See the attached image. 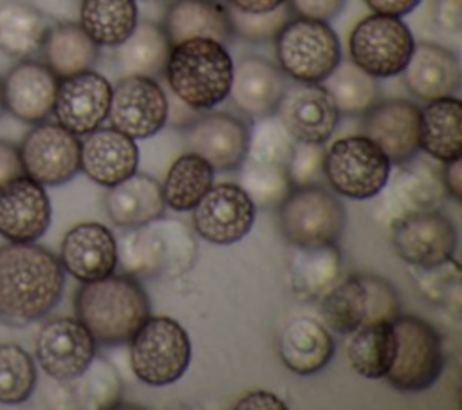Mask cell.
Instances as JSON below:
<instances>
[{"instance_id": "cell-1", "label": "cell", "mask_w": 462, "mask_h": 410, "mask_svg": "<svg viewBox=\"0 0 462 410\" xmlns=\"http://www.w3.org/2000/svg\"><path fill=\"white\" fill-rule=\"evenodd\" d=\"M65 271L60 258L34 242L0 246V321L29 325L60 302Z\"/></svg>"}, {"instance_id": "cell-2", "label": "cell", "mask_w": 462, "mask_h": 410, "mask_svg": "<svg viewBox=\"0 0 462 410\" xmlns=\"http://www.w3.org/2000/svg\"><path fill=\"white\" fill-rule=\"evenodd\" d=\"M76 318L96 343L116 347L128 343L150 316V300L137 278L108 275L83 282L74 298Z\"/></svg>"}, {"instance_id": "cell-3", "label": "cell", "mask_w": 462, "mask_h": 410, "mask_svg": "<svg viewBox=\"0 0 462 410\" xmlns=\"http://www.w3.org/2000/svg\"><path fill=\"white\" fill-rule=\"evenodd\" d=\"M117 266L134 278H179L197 258L191 231L177 219L159 217L148 224L126 228L116 238Z\"/></svg>"}, {"instance_id": "cell-4", "label": "cell", "mask_w": 462, "mask_h": 410, "mask_svg": "<svg viewBox=\"0 0 462 410\" xmlns=\"http://www.w3.org/2000/svg\"><path fill=\"white\" fill-rule=\"evenodd\" d=\"M235 61L227 47L209 38L171 45L164 74L173 96L191 110H211L231 87Z\"/></svg>"}, {"instance_id": "cell-5", "label": "cell", "mask_w": 462, "mask_h": 410, "mask_svg": "<svg viewBox=\"0 0 462 410\" xmlns=\"http://www.w3.org/2000/svg\"><path fill=\"white\" fill-rule=\"evenodd\" d=\"M319 300L325 323L337 334H350L377 320L393 321L401 314L393 285L370 273H354L337 280Z\"/></svg>"}, {"instance_id": "cell-6", "label": "cell", "mask_w": 462, "mask_h": 410, "mask_svg": "<svg viewBox=\"0 0 462 410\" xmlns=\"http://www.w3.org/2000/svg\"><path fill=\"white\" fill-rule=\"evenodd\" d=\"M273 42L276 65L298 83H321L341 61L339 38L328 22L289 18Z\"/></svg>"}, {"instance_id": "cell-7", "label": "cell", "mask_w": 462, "mask_h": 410, "mask_svg": "<svg viewBox=\"0 0 462 410\" xmlns=\"http://www.w3.org/2000/svg\"><path fill=\"white\" fill-rule=\"evenodd\" d=\"M128 345L132 372L150 387L175 383L191 361V341L186 329L168 316H148Z\"/></svg>"}, {"instance_id": "cell-8", "label": "cell", "mask_w": 462, "mask_h": 410, "mask_svg": "<svg viewBox=\"0 0 462 410\" xmlns=\"http://www.w3.org/2000/svg\"><path fill=\"white\" fill-rule=\"evenodd\" d=\"M276 210L285 240L296 247L336 244L346 228L343 202L321 184L294 186Z\"/></svg>"}, {"instance_id": "cell-9", "label": "cell", "mask_w": 462, "mask_h": 410, "mask_svg": "<svg viewBox=\"0 0 462 410\" xmlns=\"http://www.w3.org/2000/svg\"><path fill=\"white\" fill-rule=\"evenodd\" d=\"M395 358L386 372L388 383L401 392H420L440 377L446 356L437 329L422 318L399 314L393 321Z\"/></svg>"}, {"instance_id": "cell-10", "label": "cell", "mask_w": 462, "mask_h": 410, "mask_svg": "<svg viewBox=\"0 0 462 410\" xmlns=\"http://www.w3.org/2000/svg\"><path fill=\"white\" fill-rule=\"evenodd\" d=\"M392 163L381 148L365 137L348 135L325 150L323 175L334 193L352 200H366L381 193L390 177Z\"/></svg>"}, {"instance_id": "cell-11", "label": "cell", "mask_w": 462, "mask_h": 410, "mask_svg": "<svg viewBox=\"0 0 462 410\" xmlns=\"http://www.w3.org/2000/svg\"><path fill=\"white\" fill-rule=\"evenodd\" d=\"M415 45L410 27L390 14L374 13L350 33V61L374 78H392L402 72Z\"/></svg>"}, {"instance_id": "cell-12", "label": "cell", "mask_w": 462, "mask_h": 410, "mask_svg": "<svg viewBox=\"0 0 462 410\" xmlns=\"http://www.w3.org/2000/svg\"><path fill=\"white\" fill-rule=\"evenodd\" d=\"M79 146L60 123H36L18 146L23 173L43 186H61L79 172Z\"/></svg>"}, {"instance_id": "cell-13", "label": "cell", "mask_w": 462, "mask_h": 410, "mask_svg": "<svg viewBox=\"0 0 462 410\" xmlns=\"http://www.w3.org/2000/svg\"><path fill=\"white\" fill-rule=\"evenodd\" d=\"M170 103L162 87L148 76H123L110 94L108 121L132 139L157 134L168 121Z\"/></svg>"}, {"instance_id": "cell-14", "label": "cell", "mask_w": 462, "mask_h": 410, "mask_svg": "<svg viewBox=\"0 0 462 410\" xmlns=\"http://www.w3.org/2000/svg\"><path fill=\"white\" fill-rule=\"evenodd\" d=\"M96 340L88 329L69 316L43 323L34 340V358L40 368L63 383L78 377L96 356Z\"/></svg>"}, {"instance_id": "cell-15", "label": "cell", "mask_w": 462, "mask_h": 410, "mask_svg": "<svg viewBox=\"0 0 462 410\" xmlns=\"http://www.w3.org/2000/svg\"><path fill=\"white\" fill-rule=\"evenodd\" d=\"M193 211L195 233L209 244L229 246L242 240L253 228L256 206L233 182L213 184Z\"/></svg>"}, {"instance_id": "cell-16", "label": "cell", "mask_w": 462, "mask_h": 410, "mask_svg": "<svg viewBox=\"0 0 462 410\" xmlns=\"http://www.w3.org/2000/svg\"><path fill=\"white\" fill-rule=\"evenodd\" d=\"M388 229L399 258L415 267L437 266L453 258L458 242L453 220L440 210L406 217Z\"/></svg>"}, {"instance_id": "cell-17", "label": "cell", "mask_w": 462, "mask_h": 410, "mask_svg": "<svg viewBox=\"0 0 462 410\" xmlns=\"http://www.w3.org/2000/svg\"><path fill=\"white\" fill-rule=\"evenodd\" d=\"M249 126L229 112H208L188 121L184 146L200 155L215 172L238 170L247 155Z\"/></svg>"}, {"instance_id": "cell-18", "label": "cell", "mask_w": 462, "mask_h": 410, "mask_svg": "<svg viewBox=\"0 0 462 410\" xmlns=\"http://www.w3.org/2000/svg\"><path fill=\"white\" fill-rule=\"evenodd\" d=\"M420 108L408 99H379L361 116V134L374 141L392 164L411 163L419 146Z\"/></svg>"}, {"instance_id": "cell-19", "label": "cell", "mask_w": 462, "mask_h": 410, "mask_svg": "<svg viewBox=\"0 0 462 410\" xmlns=\"http://www.w3.org/2000/svg\"><path fill=\"white\" fill-rule=\"evenodd\" d=\"M112 85L96 70L60 79L54 110L56 123L74 135H87L106 119Z\"/></svg>"}, {"instance_id": "cell-20", "label": "cell", "mask_w": 462, "mask_h": 410, "mask_svg": "<svg viewBox=\"0 0 462 410\" xmlns=\"http://www.w3.org/2000/svg\"><path fill=\"white\" fill-rule=\"evenodd\" d=\"M381 191L384 193L375 219L384 228L417 213L440 210L448 197L440 172L422 163L404 166Z\"/></svg>"}, {"instance_id": "cell-21", "label": "cell", "mask_w": 462, "mask_h": 410, "mask_svg": "<svg viewBox=\"0 0 462 410\" xmlns=\"http://www.w3.org/2000/svg\"><path fill=\"white\" fill-rule=\"evenodd\" d=\"M52 217L45 186L18 175L0 186V235L7 242H36Z\"/></svg>"}, {"instance_id": "cell-22", "label": "cell", "mask_w": 462, "mask_h": 410, "mask_svg": "<svg viewBox=\"0 0 462 410\" xmlns=\"http://www.w3.org/2000/svg\"><path fill=\"white\" fill-rule=\"evenodd\" d=\"M58 83L60 78L43 61L20 60L2 78L4 108L23 123H42L54 110Z\"/></svg>"}, {"instance_id": "cell-23", "label": "cell", "mask_w": 462, "mask_h": 410, "mask_svg": "<svg viewBox=\"0 0 462 410\" xmlns=\"http://www.w3.org/2000/svg\"><path fill=\"white\" fill-rule=\"evenodd\" d=\"M276 116L289 134L301 143H325L334 134L339 112L321 83L289 85Z\"/></svg>"}, {"instance_id": "cell-24", "label": "cell", "mask_w": 462, "mask_h": 410, "mask_svg": "<svg viewBox=\"0 0 462 410\" xmlns=\"http://www.w3.org/2000/svg\"><path fill=\"white\" fill-rule=\"evenodd\" d=\"M287 87L289 78L274 61L251 54L235 63L227 98L238 112L258 119L276 112Z\"/></svg>"}, {"instance_id": "cell-25", "label": "cell", "mask_w": 462, "mask_h": 410, "mask_svg": "<svg viewBox=\"0 0 462 410\" xmlns=\"http://www.w3.org/2000/svg\"><path fill=\"white\" fill-rule=\"evenodd\" d=\"M58 258L63 271L79 282L105 278L117 267L116 237L99 222L76 224L65 233Z\"/></svg>"}, {"instance_id": "cell-26", "label": "cell", "mask_w": 462, "mask_h": 410, "mask_svg": "<svg viewBox=\"0 0 462 410\" xmlns=\"http://www.w3.org/2000/svg\"><path fill=\"white\" fill-rule=\"evenodd\" d=\"M139 148L135 139L106 126L85 135L79 146V172L96 184L112 188L137 172Z\"/></svg>"}, {"instance_id": "cell-27", "label": "cell", "mask_w": 462, "mask_h": 410, "mask_svg": "<svg viewBox=\"0 0 462 410\" xmlns=\"http://www.w3.org/2000/svg\"><path fill=\"white\" fill-rule=\"evenodd\" d=\"M401 74L410 94L426 103L455 96L460 87L458 56L433 42L415 43Z\"/></svg>"}, {"instance_id": "cell-28", "label": "cell", "mask_w": 462, "mask_h": 410, "mask_svg": "<svg viewBox=\"0 0 462 410\" xmlns=\"http://www.w3.org/2000/svg\"><path fill=\"white\" fill-rule=\"evenodd\" d=\"M162 29L171 45L191 38L227 45L235 38L229 9L220 0H170Z\"/></svg>"}, {"instance_id": "cell-29", "label": "cell", "mask_w": 462, "mask_h": 410, "mask_svg": "<svg viewBox=\"0 0 462 410\" xmlns=\"http://www.w3.org/2000/svg\"><path fill=\"white\" fill-rule=\"evenodd\" d=\"M278 350L283 365L298 376H312L323 370L334 352L336 343L328 329L318 320L300 316L291 320L280 334Z\"/></svg>"}, {"instance_id": "cell-30", "label": "cell", "mask_w": 462, "mask_h": 410, "mask_svg": "<svg viewBox=\"0 0 462 410\" xmlns=\"http://www.w3.org/2000/svg\"><path fill=\"white\" fill-rule=\"evenodd\" d=\"M106 215L117 228H135L164 215L161 182L148 173L134 172L112 186L105 197Z\"/></svg>"}, {"instance_id": "cell-31", "label": "cell", "mask_w": 462, "mask_h": 410, "mask_svg": "<svg viewBox=\"0 0 462 410\" xmlns=\"http://www.w3.org/2000/svg\"><path fill=\"white\" fill-rule=\"evenodd\" d=\"M43 63L60 78L90 70L99 58V45L76 22L49 27L42 45Z\"/></svg>"}, {"instance_id": "cell-32", "label": "cell", "mask_w": 462, "mask_h": 410, "mask_svg": "<svg viewBox=\"0 0 462 410\" xmlns=\"http://www.w3.org/2000/svg\"><path fill=\"white\" fill-rule=\"evenodd\" d=\"M171 43L162 25L143 20L134 31L114 47V61L123 76L153 78L164 72Z\"/></svg>"}, {"instance_id": "cell-33", "label": "cell", "mask_w": 462, "mask_h": 410, "mask_svg": "<svg viewBox=\"0 0 462 410\" xmlns=\"http://www.w3.org/2000/svg\"><path fill=\"white\" fill-rule=\"evenodd\" d=\"M51 23L27 0H0V51L16 60H29L42 51Z\"/></svg>"}, {"instance_id": "cell-34", "label": "cell", "mask_w": 462, "mask_h": 410, "mask_svg": "<svg viewBox=\"0 0 462 410\" xmlns=\"http://www.w3.org/2000/svg\"><path fill=\"white\" fill-rule=\"evenodd\" d=\"M462 103L455 96L428 101L420 108L419 146L440 163L460 157L462 152Z\"/></svg>"}, {"instance_id": "cell-35", "label": "cell", "mask_w": 462, "mask_h": 410, "mask_svg": "<svg viewBox=\"0 0 462 410\" xmlns=\"http://www.w3.org/2000/svg\"><path fill=\"white\" fill-rule=\"evenodd\" d=\"M341 276V251L336 244L298 247L289 266V285L301 302L319 300Z\"/></svg>"}, {"instance_id": "cell-36", "label": "cell", "mask_w": 462, "mask_h": 410, "mask_svg": "<svg viewBox=\"0 0 462 410\" xmlns=\"http://www.w3.org/2000/svg\"><path fill=\"white\" fill-rule=\"evenodd\" d=\"M395 332L388 320H377L350 332L346 358L350 367L366 379L384 377L395 358Z\"/></svg>"}, {"instance_id": "cell-37", "label": "cell", "mask_w": 462, "mask_h": 410, "mask_svg": "<svg viewBox=\"0 0 462 410\" xmlns=\"http://www.w3.org/2000/svg\"><path fill=\"white\" fill-rule=\"evenodd\" d=\"M213 184V166L200 155L186 152L173 161L161 190L168 208L173 211H191Z\"/></svg>"}, {"instance_id": "cell-38", "label": "cell", "mask_w": 462, "mask_h": 410, "mask_svg": "<svg viewBox=\"0 0 462 410\" xmlns=\"http://www.w3.org/2000/svg\"><path fill=\"white\" fill-rule=\"evenodd\" d=\"M135 23V0H81L79 25L99 47L119 45Z\"/></svg>"}, {"instance_id": "cell-39", "label": "cell", "mask_w": 462, "mask_h": 410, "mask_svg": "<svg viewBox=\"0 0 462 410\" xmlns=\"http://www.w3.org/2000/svg\"><path fill=\"white\" fill-rule=\"evenodd\" d=\"M321 85L332 98L339 116H363L381 96L377 78L352 61H339Z\"/></svg>"}, {"instance_id": "cell-40", "label": "cell", "mask_w": 462, "mask_h": 410, "mask_svg": "<svg viewBox=\"0 0 462 410\" xmlns=\"http://www.w3.org/2000/svg\"><path fill=\"white\" fill-rule=\"evenodd\" d=\"M72 406L106 410L121 401L123 383L117 370L103 358L94 356L90 365L74 379L63 381Z\"/></svg>"}, {"instance_id": "cell-41", "label": "cell", "mask_w": 462, "mask_h": 410, "mask_svg": "<svg viewBox=\"0 0 462 410\" xmlns=\"http://www.w3.org/2000/svg\"><path fill=\"white\" fill-rule=\"evenodd\" d=\"M296 139L283 126L280 117L274 114L253 119V126H249V141H247V161L287 166L291 154L294 150Z\"/></svg>"}, {"instance_id": "cell-42", "label": "cell", "mask_w": 462, "mask_h": 410, "mask_svg": "<svg viewBox=\"0 0 462 410\" xmlns=\"http://www.w3.org/2000/svg\"><path fill=\"white\" fill-rule=\"evenodd\" d=\"M34 359L18 343H0V403L20 405L34 392Z\"/></svg>"}, {"instance_id": "cell-43", "label": "cell", "mask_w": 462, "mask_h": 410, "mask_svg": "<svg viewBox=\"0 0 462 410\" xmlns=\"http://www.w3.org/2000/svg\"><path fill=\"white\" fill-rule=\"evenodd\" d=\"M240 188L247 193L256 208L274 210L292 190L283 166L244 161L240 164Z\"/></svg>"}, {"instance_id": "cell-44", "label": "cell", "mask_w": 462, "mask_h": 410, "mask_svg": "<svg viewBox=\"0 0 462 410\" xmlns=\"http://www.w3.org/2000/svg\"><path fill=\"white\" fill-rule=\"evenodd\" d=\"M411 267L413 284L424 300L451 309L455 312L460 311V266L455 258H449L437 266Z\"/></svg>"}, {"instance_id": "cell-45", "label": "cell", "mask_w": 462, "mask_h": 410, "mask_svg": "<svg viewBox=\"0 0 462 410\" xmlns=\"http://www.w3.org/2000/svg\"><path fill=\"white\" fill-rule=\"evenodd\" d=\"M227 9H229L233 34L251 43L273 42L292 14L287 2L267 13H244L233 7H227Z\"/></svg>"}, {"instance_id": "cell-46", "label": "cell", "mask_w": 462, "mask_h": 410, "mask_svg": "<svg viewBox=\"0 0 462 410\" xmlns=\"http://www.w3.org/2000/svg\"><path fill=\"white\" fill-rule=\"evenodd\" d=\"M323 159L325 148L323 143H301L296 141L291 159L285 166L289 181L294 186L321 184L323 175Z\"/></svg>"}, {"instance_id": "cell-47", "label": "cell", "mask_w": 462, "mask_h": 410, "mask_svg": "<svg viewBox=\"0 0 462 410\" xmlns=\"http://www.w3.org/2000/svg\"><path fill=\"white\" fill-rule=\"evenodd\" d=\"M287 4L296 16L328 22L343 11L346 0H287Z\"/></svg>"}, {"instance_id": "cell-48", "label": "cell", "mask_w": 462, "mask_h": 410, "mask_svg": "<svg viewBox=\"0 0 462 410\" xmlns=\"http://www.w3.org/2000/svg\"><path fill=\"white\" fill-rule=\"evenodd\" d=\"M433 22L440 31L458 33L462 29V0H435Z\"/></svg>"}, {"instance_id": "cell-49", "label": "cell", "mask_w": 462, "mask_h": 410, "mask_svg": "<svg viewBox=\"0 0 462 410\" xmlns=\"http://www.w3.org/2000/svg\"><path fill=\"white\" fill-rule=\"evenodd\" d=\"M18 175H23L20 150L16 144L0 139V186Z\"/></svg>"}, {"instance_id": "cell-50", "label": "cell", "mask_w": 462, "mask_h": 410, "mask_svg": "<svg viewBox=\"0 0 462 410\" xmlns=\"http://www.w3.org/2000/svg\"><path fill=\"white\" fill-rule=\"evenodd\" d=\"M236 410H287V405L274 396L273 392H265V390H254L245 394L242 399H238V403L235 405Z\"/></svg>"}, {"instance_id": "cell-51", "label": "cell", "mask_w": 462, "mask_h": 410, "mask_svg": "<svg viewBox=\"0 0 462 410\" xmlns=\"http://www.w3.org/2000/svg\"><path fill=\"white\" fill-rule=\"evenodd\" d=\"M440 179H442V184L446 188V193L451 199L460 200L462 199V163H460V157L444 163V168L440 170Z\"/></svg>"}, {"instance_id": "cell-52", "label": "cell", "mask_w": 462, "mask_h": 410, "mask_svg": "<svg viewBox=\"0 0 462 410\" xmlns=\"http://www.w3.org/2000/svg\"><path fill=\"white\" fill-rule=\"evenodd\" d=\"M365 4L379 14H390V16H404L411 13L420 0H365Z\"/></svg>"}, {"instance_id": "cell-53", "label": "cell", "mask_w": 462, "mask_h": 410, "mask_svg": "<svg viewBox=\"0 0 462 410\" xmlns=\"http://www.w3.org/2000/svg\"><path fill=\"white\" fill-rule=\"evenodd\" d=\"M285 2L287 0H227L229 7L244 13H267Z\"/></svg>"}, {"instance_id": "cell-54", "label": "cell", "mask_w": 462, "mask_h": 410, "mask_svg": "<svg viewBox=\"0 0 462 410\" xmlns=\"http://www.w3.org/2000/svg\"><path fill=\"white\" fill-rule=\"evenodd\" d=\"M4 98H2V78H0V116L4 114Z\"/></svg>"}, {"instance_id": "cell-55", "label": "cell", "mask_w": 462, "mask_h": 410, "mask_svg": "<svg viewBox=\"0 0 462 410\" xmlns=\"http://www.w3.org/2000/svg\"><path fill=\"white\" fill-rule=\"evenodd\" d=\"M143 2H152V4H159V2H170V0H143Z\"/></svg>"}]
</instances>
